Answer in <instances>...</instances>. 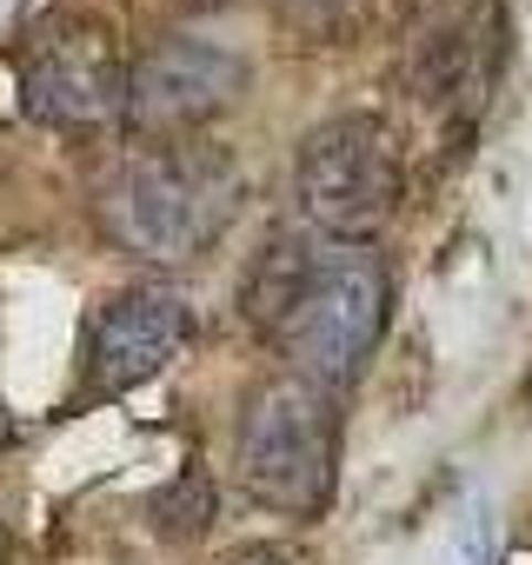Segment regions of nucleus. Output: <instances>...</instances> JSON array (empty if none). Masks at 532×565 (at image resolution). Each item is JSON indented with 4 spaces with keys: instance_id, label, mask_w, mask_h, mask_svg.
Segmentation results:
<instances>
[{
    "instance_id": "5",
    "label": "nucleus",
    "mask_w": 532,
    "mask_h": 565,
    "mask_svg": "<svg viewBox=\"0 0 532 565\" xmlns=\"http://www.w3.org/2000/svg\"><path fill=\"white\" fill-rule=\"evenodd\" d=\"M21 107L41 127H100L127 114V61L100 21L54 14L28 34Z\"/></svg>"
},
{
    "instance_id": "8",
    "label": "nucleus",
    "mask_w": 532,
    "mask_h": 565,
    "mask_svg": "<svg viewBox=\"0 0 532 565\" xmlns=\"http://www.w3.org/2000/svg\"><path fill=\"white\" fill-rule=\"evenodd\" d=\"M492 61H499V41H492V8H486L479 28L453 21V28L426 34V47L413 54V94L426 107H459V94L479 100V87L492 81Z\"/></svg>"
},
{
    "instance_id": "2",
    "label": "nucleus",
    "mask_w": 532,
    "mask_h": 565,
    "mask_svg": "<svg viewBox=\"0 0 532 565\" xmlns=\"http://www.w3.org/2000/svg\"><path fill=\"white\" fill-rule=\"evenodd\" d=\"M240 479L259 505L320 519L340 479V406L327 386L280 373L240 413Z\"/></svg>"
},
{
    "instance_id": "9",
    "label": "nucleus",
    "mask_w": 532,
    "mask_h": 565,
    "mask_svg": "<svg viewBox=\"0 0 532 565\" xmlns=\"http://www.w3.org/2000/svg\"><path fill=\"white\" fill-rule=\"evenodd\" d=\"M313 259H320V246H313V239H294V233L266 239V253L253 259L246 287H240V313H246L259 333H274V327H280V313L294 307V294L307 287Z\"/></svg>"
},
{
    "instance_id": "6",
    "label": "nucleus",
    "mask_w": 532,
    "mask_h": 565,
    "mask_svg": "<svg viewBox=\"0 0 532 565\" xmlns=\"http://www.w3.org/2000/svg\"><path fill=\"white\" fill-rule=\"evenodd\" d=\"M246 81L253 67L213 41H160L127 74V120L147 140H193V127L220 120L246 94Z\"/></svg>"
},
{
    "instance_id": "14",
    "label": "nucleus",
    "mask_w": 532,
    "mask_h": 565,
    "mask_svg": "<svg viewBox=\"0 0 532 565\" xmlns=\"http://www.w3.org/2000/svg\"><path fill=\"white\" fill-rule=\"evenodd\" d=\"M300 8H333V0H300Z\"/></svg>"
},
{
    "instance_id": "4",
    "label": "nucleus",
    "mask_w": 532,
    "mask_h": 565,
    "mask_svg": "<svg viewBox=\"0 0 532 565\" xmlns=\"http://www.w3.org/2000/svg\"><path fill=\"white\" fill-rule=\"evenodd\" d=\"M386 313H393V287L373 253H320L307 287L294 294V307L274 327V347L294 360L300 380L340 393L380 353Z\"/></svg>"
},
{
    "instance_id": "13",
    "label": "nucleus",
    "mask_w": 532,
    "mask_h": 565,
    "mask_svg": "<svg viewBox=\"0 0 532 565\" xmlns=\"http://www.w3.org/2000/svg\"><path fill=\"white\" fill-rule=\"evenodd\" d=\"M0 565H8V525H0Z\"/></svg>"
},
{
    "instance_id": "7",
    "label": "nucleus",
    "mask_w": 532,
    "mask_h": 565,
    "mask_svg": "<svg viewBox=\"0 0 532 565\" xmlns=\"http://www.w3.org/2000/svg\"><path fill=\"white\" fill-rule=\"evenodd\" d=\"M193 340V307L173 287H127L114 294L94 327H87V393L94 399H120L134 386H147L153 373H167L180 360V347Z\"/></svg>"
},
{
    "instance_id": "12",
    "label": "nucleus",
    "mask_w": 532,
    "mask_h": 565,
    "mask_svg": "<svg viewBox=\"0 0 532 565\" xmlns=\"http://www.w3.org/2000/svg\"><path fill=\"white\" fill-rule=\"evenodd\" d=\"M187 8H226V0H187Z\"/></svg>"
},
{
    "instance_id": "3",
    "label": "nucleus",
    "mask_w": 532,
    "mask_h": 565,
    "mask_svg": "<svg viewBox=\"0 0 532 565\" xmlns=\"http://www.w3.org/2000/svg\"><path fill=\"white\" fill-rule=\"evenodd\" d=\"M406 193V153L400 134L373 114H333L320 120L294 153V200L313 233L366 246Z\"/></svg>"
},
{
    "instance_id": "1",
    "label": "nucleus",
    "mask_w": 532,
    "mask_h": 565,
    "mask_svg": "<svg viewBox=\"0 0 532 565\" xmlns=\"http://www.w3.org/2000/svg\"><path fill=\"white\" fill-rule=\"evenodd\" d=\"M246 180L240 160L213 140H147L140 153H127L107 186H100V220L107 233L160 266H180L193 253H206L226 220L240 213Z\"/></svg>"
},
{
    "instance_id": "11",
    "label": "nucleus",
    "mask_w": 532,
    "mask_h": 565,
    "mask_svg": "<svg viewBox=\"0 0 532 565\" xmlns=\"http://www.w3.org/2000/svg\"><path fill=\"white\" fill-rule=\"evenodd\" d=\"M220 565H294V552H287V545H240V552H226Z\"/></svg>"
},
{
    "instance_id": "10",
    "label": "nucleus",
    "mask_w": 532,
    "mask_h": 565,
    "mask_svg": "<svg viewBox=\"0 0 532 565\" xmlns=\"http://www.w3.org/2000/svg\"><path fill=\"white\" fill-rule=\"evenodd\" d=\"M147 519H153V532H160L167 545L206 539V525H213V479H206L200 466H180V472L147 499Z\"/></svg>"
}]
</instances>
